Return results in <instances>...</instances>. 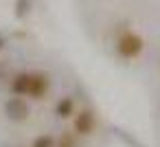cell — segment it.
I'll return each instance as SVG.
<instances>
[{"label":"cell","mask_w":160,"mask_h":147,"mask_svg":"<svg viewBox=\"0 0 160 147\" xmlns=\"http://www.w3.org/2000/svg\"><path fill=\"white\" fill-rule=\"evenodd\" d=\"M51 88L46 73H18L11 81V92L16 97H31V99H44Z\"/></svg>","instance_id":"1"},{"label":"cell","mask_w":160,"mask_h":147,"mask_svg":"<svg viewBox=\"0 0 160 147\" xmlns=\"http://www.w3.org/2000/svg\"><path fill=\"white\" fill-rule=\"evenodd\" d=\"M142 48H145V40L134 31H125L116 40V53L123 59H136L142 53Z\"/></svg>","instance_id":"2"},{"label":"cell","mask_w":160,"mask_h":147,"mask_svg":"<svg viewBox=\"0 0 160 147\" xmlns=\"http://www.w3.org/2000/svg\"><path fill=\"white\" fill-rule=\"evenodd\" d=\"M94 127H97V121H94V114L90 110H79V112L72 114V129H75V134L88 136V134L94 132Z\"/></svg>","instance_id":"3"},{"label":"cell","mask_w":160,"mask_h":147,"mask_svg":"<svg viewBox=\"0 0 160 147\" xmlns=\"http://www.w3.org/2000/svg\"><path fill=\"white\" fill-rule=\"evenodd\" d=\"M7 114H9V119H13V121H24V119L29 116V105L24 103L22 97H13V99L7 103Z\"/></svg>","instance_id":"4"},{"label":"cell","mask_w":160,"mask_h":147,"mask_svg":"<svg viewBox=\"0 0 160 147\" xmlns=\"http://www.w3.org/2000/svg\"><path fill=\"white\" fill-rule=\"evenodd\" d=\"M55 112H57L62 119H70V116L75 114V101H72V97H64V99L55 105Z\"/></svg>","instance_id":"5"},{"label":"cell","mask_w":160,"mask_h":147,"mask_svg":"<svg viewBox=\"0 0 160 147\" xmlns=\"http://www.w3.org/2000/svg\"><path fill=\"white\" fill-rule=\"evenodd\" d=\"M31 147H57V143H55V138H53V136H48V134H42V136L33 138Z\"/></svg>","instance_id":"6"},{"label":"cell","mask_w":160,"mask_h":147,"mask_svg":"<svg viewBox=\"0 0 160 147\" xmlns=\"http://www.w3.org/2000/svg\"><path fill=\"white\" fill-rule=\"evenodd\" d=\"M29 7H31V0H16V16H18V18L27 16Z\"/></svg>","instance_id":"7"},{"label":"cell","mask_w":160,"mask_h":147,"mask_svg":"<svg viewBox=\"0 0 160 147\" xmlns=\"http://www.w3.org/2000/svg\"><path fill=\"white\" fill-rule=\"evenodd\" d=\"M59 147H70V136H68V134L62 138V145H59Z\"/></svg>","instance_id":"8"},{"label":"cell","mask_w":160,"mask_h":147,"mask_svg":"<svg viewBox=\"0 0 160 147\" xmlns=\"http://www.w3.org/2000/svg\"><path fill=\"white\" fill-rule=\"evenodd\" d=\"M5 46V40H2V35H0V48H2Z\"/></svg>","instance_id":"9"}]
</instances>
